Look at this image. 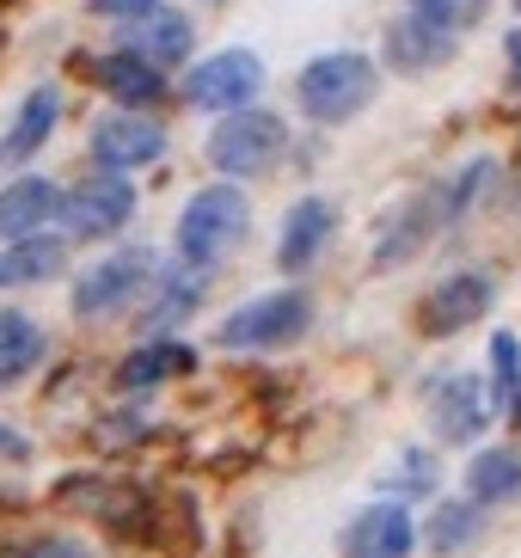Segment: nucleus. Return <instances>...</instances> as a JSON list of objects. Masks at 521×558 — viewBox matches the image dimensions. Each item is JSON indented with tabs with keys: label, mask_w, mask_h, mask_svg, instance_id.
I'll use <instances>...</instances> for the list:
<instances>
[{
	"label": "nucleus",
	"mask_w": 521,
	"mask_h": 558,
	"mask_svg": "<svg viewBox=\"0 0 521 558\" xmlns=\"http://www.w3.org/2000/svg\"><path fill=\"white\" fill-rule=\"evenodd\" d=\"M245 233H252V203H245V191H240V184H228V179H215V184H203V191L179 209L172 252H179L184 270L209 277V270H221V264L240 252Z\"/></svg>",
	"instance_id": "nucleus-1"
},
{
	"label": "nucleus",
	"mask_w": 521,
	"mask_h": 558,
	"mask_svg": "<svg viewBox=\"0 0 521 558\" xmlns=\"http://www.w3.org/2000/svg\"><path fill=\"white\" fill-rule=\"evenodd\" d=\"M313 331V295L307 289H270V295H252L215 326V344L240 350V356H270V350H289Z\"/></svg>",
	"instance_id": "nucleus-2"
},
{
	"label": "nucleus",
	"mask_w": 521,
	"mask_h": 558,
	"mask_svg": "<svg viewBox=\"0 0 521 558\" xmlns=\"http://www.w3.org/2000/svg\"><path fill=\"white\" fill-rule=\"evenodd\" d=\"M380 93V68L375 56L362 50H331V56H313L294 81V99L313 123H350L356 111H368Z\"/></svg>",
	"instance_id": "nucleus-3"
},
{
	"label": "nucleus",
	"mask_w": 521,
	"mask_h": 558,
	"mask_svg": "<svg viewBox=\"0 0 521 558\" xmlns=\"http://www.w3.org/2000/svg\"><path fill=\"white\" fill-rule=\"evenodd\" d=\"M282 154H289V123H282L277 111H264V105L228 111V117L209 130V166H215L228 184L264 179V172H270Z\"/></svg>",
	"instance_id": "nucleus-4"
},
{
	"label": "nucleus",
	"mask_w": 521,
	"mask_h": 558,
	"mask_svg": "<svg viewBox=\"0 0 521 558\" xmlns=\"http://www.w3.org/2000/svg\"><path fill=\"white\" fill-rule=\"evenodd\" d=\"M154 277H160L154 252L123 246V252H105L98 264H86L81 277H74V289H68V301H74L81 319H117V313L142 307L147 289H154Z\"/></svg>",
	"instance_id": "nucleus-5"
},
{
	"label": "nucleus",
	"mask_w": 521,
	"mask_h": 558,
	"mask_svg": "<svg viewBox=\"0 0 521 558\" xmlns=\"http://www.w3.org/2000/svg\"><path fill=\"white\" fill-rule=\"evenodd\" d=\"M135 184L117 179V172H86L74 191H62V221H68V240L81 246H98V240H117V233L135 221Z\"/></svg>",
	"instance_id": "nucleus-6"
},
{
	"label": "nucleus",
	"mask_w": 521,
	"mask_h": 558,
	"mask_svg": "<svg viewBox=\"0 0 521 558\" xmlns=\"http://www.w3.org/2000/svg\"><path fill=\"white\" fill-rule=\"evenodd\" d=\"M258 86H264V62L252 50H215L184 74V99L196 111L228 117V111H245V105L258 99Z\"/></svg>",
	"instance_id": "nucleus-7"
},
{
	"label": "nucleus",
	"mask_w": 521,
	"mask_h": 558,
	"mask_svg": "<svg viewBox=\"0 0 521 558\" xmlns=\"http://www.w3.org/2000/svg\"><path fill=\"white\" fill-rule=\"evenodd\" d=\"M417 553V515L399 497L362 504L338 534V558H411Z\"/></svg>",
	"instance_id": "nucleus-8"
},
{
	"label": "nucleus",
	"mask_w": 521,
	"mask_h": 558,
	"mask_svg": "<svg viewBox=\"0 0 521 558\" xmlns=\"http://www.w3.org/2000/svg\"><path fill=\"white\" fill-rule=\"evenodd\" d=\"M497 301V282L490 270H455V277H441L424 301H417V331L424 338H455V331L478 326Z\"/></svg>",
	"instance_id": "nucleus-9"
},
{
	"label": "nucleus",
	"mask_w": 521,
	"mask_h": 558,
	"mask_svg": "<svg viewBox=\"0 0 521 558\" xmlns=\"http://www.w3.org/2000/svg\"><path fill=\"white\" fill-rule=\"evenodd\" d=\"M86 148H93L98 172L130 179V172H142V166H154L166 154V130L147 111H117V117H98L93 123V142Z\"/></svg>",
	"instance_id": "nucleus-10"
},
{
	"label": "nucleus",
	"mask_w": 521,
	"mask_h": 558,
	"mask_svg": "<svg viewBox=\"0 0 521 558\" xmlns=\"http://www.w3.org/2000/svg\"><path fill=\"white\" fill-rule=\"evenodd\" d=\"M490 417H497V405H490L478 375H441L436 387H429V429H436V442L473 448L490 429Z\"/></svg>",
	"instance_id": "nucleus-11"
},
{
	"label": "nucleus",
	"mask_w": 521,
	"mask_h": 558,
	"mask_svg": "<svg viewBox=\"0 0 521 558\" xmlns=\"http://www.w3.org/2000/svg\"><path fill=\"white\" fill-rule=\"evenodd\" d=\"M338 240V203L331 197H301L289 215H282L277 233V270L282 277H301L326 258V246Z\"/></svg>",
	"instance_id": "nucleus-12"
},
{
	"label": "nucleus",
	"mask_w": 521,
	"mask_h": 558,
	"mask_svg": "<svg viewBox=\"0 0 521 558\" xmlns=\"http://www.w3.org/2000/svg\"><path fill=\"white\" fill-rule=\"evenodd\" d=\"M56 123H62V93H56V86L25 93V99H19V111H13V123H7V135H0V172H7V179L32 172V160L49 148Z\"/></svg>",
	"instance_id": "nucleus-13"
},
{
	"label": "nucleus",
	"mask_w": 521,
	"mask_h": 558,
	"mask_svg": "<svg viewBox=\"0 0 521 558\" xmlns=\"http://www.w3.org/2000/svg\"><path fill=\"white\" fill-rule=\"evenodd\" d=\"M49 221H62V184L44 172H19L0 184V246L49 233Z\"/></svg>",
	"instance_id": "nucleus-14"
},
{
	"label": "nucleus",
	"mask_w": 521,
	"mask_h": 558,
	"mask_svg": "<svg viewBox=\"0 0 521 558\" xmlns=\"http://www.w3.org/2000/svg\"><path fill=\"white\" fill-rule=\"evenodd\" d=\"M123 50L142 56V62H154L166 74V68L191 62L196 50V25L184 13H172V7H154L147 19H135V25H123Z\"/></svg>",
	"instance_id": "nucleus-15"
},
{
	"label": "nucleus",
	"mask_w": 521,
	"mask_h": 558,
	"mask_svg": "<svg viewBox=\"0 0 521 558\" xmlns=\"http://www.w3.org/2000/svg\"><path fill=\"white\" fill-rule=\"evenodd\" d=\"M93 81L111 93L117 111H154V105L166 99V74H160L154 62H142V56H130V50L98 56V62H93Z\"/></svg>",
	"instance_id": "nucleus-16"
},
{
	"label": "nucleus",
	"mask_w": 521,
	"mask_h": 558,
	"mask_svg": "<svg viewBox=\"0 0 521 558\" xmlns=\"http://www.w3.org/2000/svg\"><path fill=\"white\" fill-rule=\"evenodd\" d=\"M455 44H460L455 32H441V25H429L417 13H399L387 25V68H399V74H429V68H441L455 56Z\"/></svg>",
	"instance_id": "nucleus-17"
},
{
	"label": "nucleus",
	"mask_w": 521,
	"mask_h": 558,
	"mask_svg": "<svg viewBox=\"0 0 521 558\" xmlns=\"http://www.w3.org/2000/svg\"><path fill=\"white\" fill-rule=\"evenodd\" d=\"M485 522H490V509H478L473 497H448V504H436L429 522L417 527V546L436 553V558H467L485 541Z\"/></svg>",
	"instance_id": "nucleus-18"
},
{
	"label": "nucleus",
	"mask_w": 521,
	"mask_h": 558,
	"mask_svg": "<svg viewBox=\"0 0 521 558\" xmlns=\"http://www.w3.org/2000/svg\"><path fill=\"white\" fill-rule=\"evenodd\" d=\"M196 350L179 344V338H147L142 350H130V356L117 362V393H147V387H166V380L191 375Z\"/></svg>",
	"instance_id": "nucleus-19"
},
{
	"label": "nucleus",
	"mask_w": 521,
	"mask_h": 558,
	"mask_svg": "<svg viewBox=\"0 0 521 558\" xmlns=\"http://www.w3.org/2000/svg\"><path fill=\"white\" fill-rule=\"evenodd\" d=\"M467 497L478 509H509L521 504V448L516 442H497V448H478L467 460Z\"/></svg>",
	"instance_id": "nucleus-20"
},
{
	"label": "nucleus",
	"mask_w": 521,
	"mask_h": 558,
	"mask_svg": "<svg viewBox=\"0 0 521 558\" xmlns=\"http://www.w3.org/2000/svg\"><path fill=\"white\" fill-rule=\"evenodd\" d=\"M436 221H441L436 197H411L405 209H392V221L380 228V240H375V270H399L405 258H417V252L429 246Z\"/></svg>",
	"instance_id": "nucleus-21"
},
{
	"label": "nucleus",
	"mask_w": 521,
	"mask_h": 558,
	"mask_svg": "<svg viewBox=\"0 0 521 558\" xmlns=\"http://www.w3.org/2000/svg\"><path fill=\"white\" fill-rule=\"evenodd\" d=\"M49 338L25 307H0V393H13L25 380L37 375V362H44Z\"/></svg>",
	"instance_id": "nucleus-22"
},
{
	"label": "nucleus",
	"mask_w": 521,
	"mask_h": 558,
	"mask_svg": "<svg viewBox=\"0 0 521 558\" xmlns=\"http://www.w3.org/2000/svg\"><path fill=\"white\" fill-rule=\"evenodd\" d=\"M62 270L68 240H56V233H32V240L0 246V289H37V282H56Z\"/></svg>",
	"instance_id": "nucleus-23"
},
{
	"label": "nucleus",
	"mask_w": 521,
	"mask_h": 558,
	"mask_svg": "<svg viewBox=\"0 0 521 558\" xmlns=\"http://www.w3.org/2000/svg\"><path fill=\"white\" fill-rule=\"evenodd\" d=\"M203 282H209V277H196V270H184V264L160 270V277H154V289H147V313H142V319H147L154 331L191 319V307L203 301Z\"/></svg>",
	"instance_id": "nucleus-24"
},
{
	"label": "nucleus",
	"mask_w": 521,
	"mask_h": 558,
	"mask_svg": "<svg viewBox=\"0 0 521 558\" xmlns=\"http://www.w3.org/2000/svg\"><path fill=\"white\" fill-rule=\"evenodd\" d=\"M387 492H399V504H411V497H436L441 485V460L429 454V448H405V454L387 466V478H380Z\"/></svg>",
	"instance_id": "nucleus-25"
},
{
	"label": "nucleus",
	"mask_w": 521,
	"mask_h": 558,
	"mask_svg": "<svg viewBox=\"0 0 521 558\" xmlns=\"http://www.w3.org/2000/svg\"><path fill=\"white\" fill-rule=\"evenodd\" d=\"M521 393V338L516 331H490V405L504 411Z\"/></svg>",
	"instance_id": "nucleus-26"
},
{
	"label": "nucleus",
	"mask_w": 521,
	"mask_h": 558,
	"mask_svg": "<svg viewBox=\"0 0 521 558\" xmlns=\"http://www.w3.org/2000/svg\"><path fill=\"white\" fill-rule=\"evenodd\" d=\"M405 13H417V19H429V25H441V32L460 37L478 13H485V7H478V0H411Z\"/></svg>",
	"instance_id": "nucleus-27"
},
{
	"label": "nucleus",
	"mask_w": 521,
	"mask_h": 558,
	"mask_svg": "<svg viewBox=\"0 0 521 558\" xmlns=\"http://www.w3.org/2000/svg\"><path fill=\"white\" fill-rule=\"evenodd\" d=\"M0 558H93V553L81 541H68V534H37V541L0 546Z\"/></svg>",
	"instance_id": "nucleus-28"
},
{
	"label": "nucleus",
	"mask_w": 521,
	"mask_h": 558,
	"mask_svg": "<svg viewBox=\"0 0 521 558\" xmlns=\"http://www.w3.org/2000/svg\"><path fill=\"white\" fill-rule=\"evenodd\" d=\"M160 7V0H86V13L111 19V25H135V19H147Z\"/></svg>",
	"instance_id": "nucleus-29"
},
{
	"label": "nucleus",
	"mask_w": 521,
	"mask_h": 558,
	"mask_svg": "<svg viewBox=\"0 0 521 558\" xmlns=\"http://www.w3.org/2000/svg\"><path fill=\"white\" fill-rule=\"evenodd\" d=\"M25 454H32V442H25V429L0 424V460H25Z\"/></svg>",
	"instance_id": "nucleus-30"
},
{
	"label": "nucleus",
	"mask_w": 521,
	"mask_h": 558,
	"mask_svg": "<svg viewBox=\"0 0 521 558\" xmlns=\"http://www.w3.org/2000/svg\"><path fill=\"white\" fill-rule=\"evenodd\" d=\"M504 56H509V86H521V32L504 37Z\"/></svg>",
	"instance_id": "nucleus-31"
},
{
	"label": "nucleus",
	"mask_w": 521,
	"mask_h": 558,
	"mask_svg": "<svg viewBox=\"0 0 521 558\" xmlns=\"http://www.w3.org/2000/svg\"><path fill=\"white\" fill-rule=\"evenodd\" d=\"M516 13H521V0H516Z\"/></svg>",
	"instance_id": "nucleus-32"
},
{
	"label": "nucleus",
	"mask_w": 521,
	"mask_h": 558,
	"mask_svg": "<svg viewBox=\"0 0 521 558\" xmlns=\"http://www.w3.org/2000/svg\"><path fill=\"white\" fill-rule=\"evenodd\" d=\"M478 7H485V0H478Z\"/></svg>",
	"instance_id": "nucleus-33"
}]
</instances>
